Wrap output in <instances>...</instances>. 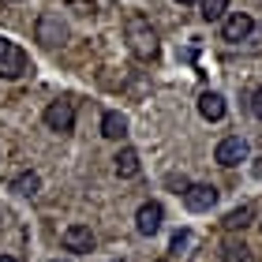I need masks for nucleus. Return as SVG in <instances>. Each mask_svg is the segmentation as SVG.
I'll return each instance as SVG.
<instances>
[{
	"label": "nucleus",
	"mask_w": 262,
	"mask_h": 262,
	"mask_svg": "<svg viewBox=\"0 0 262 262\" xmlns=\"http://www.w3.org/2000/svg\"><path fill=\"white\" fill-rule=\"evenodd\" d=\"M127 45H131V53L139 56V60H154L158 56V30L150 27V19L146 15H127Z\"/></svg>",
	"instance_id": "f257e3e1"
},
{
	"label": "nucleus",
	"mask_w": 262,
	"mask_h": 262,
	"mask_svg": "<svg viewBox=\"0 0 262 262\" xmlns=\"http://www.w3.org/2000/svg\"><path fill=\"white\" fill-rule=\"evenodd\" d=\"M247 154H251V146H247L244 135H229L217 142V150H213V161L225 165V169H236L240 161H247Z\"/></svg>",
	"instance_id": "f03ea898"
},
{
	"label": "nucleus",
	"mask_w": 262,
	"mask_h": 262,
	"mask_svg": "<svg viewBox=\"0 0 262 262\" xmlns=\"http://www.w3.org/2000/svg\"><path fill=\"white\" fill-rule=\"evenodd\" d=\"M184 206L191 213H206L217 206V187L213 184H187L184 187Z\"/></svg>",
	"instance_id": "7ed1b4c3"
},
{
	"label": "nucleus",
	"mask_w": 262,
	"mask_h": 262,
	"mask_svg": "<svg viewBox=\"0 0 262 262\" xmlns=\"http://www.w3.org/2000/svg\"><path fill=\"white\" fill-rule=\"evenodd\" d=\"M34 34H38V41H41V45H49V49H56V45H64V41H68V27L60 23V15H53V11H45V15L38 19Z\"/></svg>",
	"instance_id": "20e7f679"
},
{
	"label": "nucleus",
	"mask_w": 262,
	"mask_h": 262,
	"mask_svg": "<svg viewBox=\"0 0 262 262\" xmlns=\"http://www.w3.org/2000/svg\"><path fill=\"white\" fill-rule=\"evenodd\" d=\"M45 127L60 131V135L71 131V127H75V105H71V101H53L49 109H45Z\"/></svg>",
	"instance_id": "39448f33"
},
{
	"label": "nucleus",
	"mask_w": 262,
	"mask_h": 262,
	"mask_svg": "<svg viewBox=\"0 0 262 262\" xmlns=\"http://www.w3.org/2000/svg\"><path fill=\"white\" fill-rule=\"evenodd\" d=\"M251 30H255V19L247 15V11H232V15H225V23H221V38L232 41V45L244 41Z\"/></svg>",
	"instance_id": "423d86ee"
},
{
	"label": "nucleus",
	"mask_w": 262,
	"mask_h": 262,
	"mask_svg": "<svg viewBox=\"0 0 262 262\" xmlns=\"http://www.w3.org/2000/svg\"><path fill=\"white\" fill-rule=\"evenodd\" d=\"M27 53L19 49V45H4V53H0V79H19L23 71H27Z\"/></svg>",
	"instance_id": "0eeeda50"
},
{
	"label": "nucleus",
	"mask_w": 262,
	"mask_h": 262,
	"mask_svg": "<svg viewBox=\"0 0 262 262\" xmlns=\"http://www.w3.org/2000/svg\"><path fill=\"white\" fill-rule=\"evenodd\" d=\"M161 217H165V210H161V202H142V206L135 210V229L142 236H154L161 229Z\"/></svg>",
	"instance_id": "6e6552de"
},
{
	"label": "nucleus",
	"mask_w": 262,
	"mask_h": 262,
	"mask_svg": "<svg viewBox=\"0 0 262 262\" xmlns=\"http://www.w3.org/2000/svg\"><path fill=\"white\" fill-rule=\"evenodd\" d=\"M60 244H64V251L86 255L90 247H94V232L86 229V225H68V229H64V236H60Z\"/></svg>",
	"instance_id": "1a4fd4ad"
},
{
	"label": "nucleus",
	"mask_w": 262,
	"mask_h": 262,
	"mask_svg": "<svg viewBox=\"0 0 262 262\" xmlns=\"http://www.w3.org/2000/svg\"><path fill=\"white\" fill-rule=\"evenodd\" d=\"M225 113H229V105H225V98H221V94L206 90V94L199 98V116H202V120L217 124V120H225Z\"/></svg>",
	"instance_id": "9d476101"
},
{
	"label": "nucleus",
	"mask_w": 262,
	"mask_h": 262,
	"mask_svg": "<svg viewBox=\"0 0 262 262\" xmlns=\"http://www.w3.org/2000/svg\"><path fill=\"white\" fill-rule=\"evenodd\" d=\"M251 217H255V206H251V202H240L236 210L225 213V221H221V225H225L229 232H244L247 225H251Z\"/></svg>",
	"instance_id": "9b49d317"
},
{
	"label": "nucleus",
	"mask_w": 262,
	"mask_h": 262,
	"mask_svg": "<svg viewBox=\"0 0 262 262\" xmlns=\"http://www.w3.org/2000/svg\"><path fill=\"white\" fill-rule=\"evenodd\" d=\"M11 191H15V195H23V199H38L41 195V176L38 172H19L15 176V180H11Z\"/></svg>",
	"instance_id": "f8f14e48"
},
{
	"label": "nucleus",
	"mask_w": 262,
	"mask_h": 262,
	"mask_svg": "<svg viewBox=\"0 0 262 262\" xmlns=\"http://www.w3.org/2000/svg\"><path fill=\"white\" fill-rule=\"evenodd\" d=\"M113 169H116V176H120V180H131V176H139V154L131 150V146H124V150L113 158Z\"/></svg>",
	"instance_id": "ddd939ff"
},
{
	"label": "nucleus",
	"mask_w": 262,
	"mask_h": 262,
	"mask_svg": "<svg viewBox=\"0 0 262 262\" xmlns=\"http://www.w3.org/2000/svg\"><path fill=\"white\" fill-rule=\"evenodd\" d=\"M101 135H105V139H124V135H127V116L116 113V109L105 113V116H101Z\"/></svg>",
	"instance_id": "4468645a"
},
{
	"label": "nucleus",
	"mask_w": 262,
	"mask_h": 262,
	"mask_svg": "<svg viewBox=\"0 0 262 262\" xmlns=\"http://www.w3.org/2000/svg\"><path fill=\"white\" fill-rule=\"evenodd\" d=\"M217 262H251V247H247L244 240H225Z\"/></svg>",
	"instance_id": "2eb2a0df"
},
{
	"label": "nucleus",
	"mask_w": 262,
	"mask_h": 262,
	"mask_svg": "<svg viewBox=\"0 0 262 262\" xmlns=\"http://www.w3.org/2000/svg\"><path fill=\"white\" fill-rule=\"evenodd\" d=\"M225 11H229V0H199V15L206 19V23L225 19Z\"/></svg>",
	"instance_id": "dca6fc26"
},
{
	"label": "nucleus",
	"mask_w": 262,
	"mask_h": 262,
	"mask_svg": "<svg viewBox=\"0 0 262 262\" xmlns=\"http://www.w3.org/2000/svg\"><path fill=\"white\" fill-rule=\"evenodd\" d=\"M68 11H75V15H94V0H68Z\"/></svg>",
	"instance_id": "f3484780"
},
{
	"label": "nucleus",
	"mask_w": 262,
	"mask_h": 262,
	"mask_svg": "<svg viewBox=\"0 0 262 262\" xmlns=\"http://www.w3.org/2000/svg\"><path fill=\"white\" fill-rule=\"evenodd\" d=\"M247 109H251V116H255V120H262V86L251 94V98H247Z\"/></svg>",
	"instance_id": "a211bd4d"
},
{
	"label": "nucleus",
	"mask_w": 262,
	"mask_h": 262,
	"mask_svg": "<svg viewBox=\"0 0 262 262\" xmlns=\"http://www.w3.org/2000/svg\"><path fill=\"white\" fill-rule=\"evenodd\" d=\"M187 244H191V232H176V236H172V255H180Z\"/></svg>",
	"instance_id": "6ab92c4d"
},
{
	"label": "nucleus",
	"mask_w": 262,
	"mask_h": 262,
	"mask_svg": "<svg viewBox=\"0 0 262 262\" xmlns=\"http://www.w3.org/2000/svg\"><path fill=\"white\" fill-rule=\"evenodd\" d=\"M0 262H19L15 255H0Z\"/></svg>",
	"instance_id": "aec40b11"
},
{
	"label": "nucleus",
	"mask_w": 262,
	"mask_h": 262,
	"mask_svg": "<svg viewBox=\"0 0 262 262\" xmlns=\"http://www.w3.org/2000/svg\"><path fill=\"white\" fill-rule=\"evenodd\" d=\"M176 4H195V0H176Z\"/></svg>",
	"instance_id": "412c9836"
},
{
	"label": "nucleus",
	"mask_w": 262,
	"mask_h": 262,
	"mask_svg": "<svg viewBox=\"0 0 262 262\" xmlns=\"http://www.w3.org/2000/svg\"><path fill=\"white\" fill-rule=\"evenodd\" d=\"M4 45H8V41H4V38H0V53H4Z\"/></svg>",
	"instance_id": "4be33fe9"
},
{
	"label": "nucleus",
	"mask_w": 262,
	"mask_h": 262,
	"mask_svg": "<svg viewBox=\"0 0 262 262\" xmlns=\"http://www.w3.org/2000/svg\"><path fill=\"white\" fill-rule=\"evenodd\" d=\"M158 262H169V258H158Z\"/></svg>",
	"instance_id": "5701e85b"
},
{
	"label": "nucleus",
	"mask_w": 262,
	"mask_h": 262,
	"mask_svg": "<svg viewBox=\"0 0 262 262\" xmlns=\"http://www.w3.org/2000/svg\"><path fill=\"white\" fill-rule=\"evenodd\" d=\"M8 4H15V0H8Z\"/></svg>",
	"instance_id": "b1692460"
}]
</instances>
